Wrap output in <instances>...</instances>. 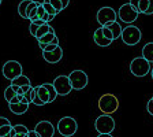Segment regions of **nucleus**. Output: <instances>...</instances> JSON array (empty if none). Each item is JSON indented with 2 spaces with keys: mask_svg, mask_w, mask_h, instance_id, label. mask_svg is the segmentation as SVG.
Listing matches in <instances>:
<instances>
[{
  "mask_svg": "<svg viewBox=\"0 0 153 137\" xmlns=\"http://www.w3.org/2000/svg\"><path fill=\"white\" fill-rule=\"evenodd\" d=\"M42 58L44 61L48 62V63H57V62L62 61L63 58V49L60 48V45L55 49V51H51V52H42Z\"/></svg>",
  "mask_w": 153,
  "mask_h": 137,
  "instance_id": "obj_12",
  "label": "nucleus"
},
{
  "mask_svg": "<svg viewBox=\"0 0 153 137\" xmlns=\"http://www.w3.org/2000/svg\"><path fill=\"white\" fill-rule=\"evenodd\" d=\"M99 137H112L111 134H99Z\"/></svg>",
  "mask_w": 153,
  "mask_h": 137,
  "instance_id": "obj_42",
  "label": "nucleus"
},
{
  "mask_svg": "<svg viewBox=\"0 0 153 137\" xmlns=\"http://www.w3.org/2000/svg\"><path fill=\"white\" fill-rule=\"evenodd\" d=\"M37 29H38V26L36 25L34 22H30V26H29V32H30V34L36 36V33H37Z\"/></svg>",
  "mask_w": 153,
  "mask_h": 137,
  "instance_id": "obj_33",
  "label": "nucleus"
},
{
  "mask_svg": "<svg viewBox=\"0 0 153 137\" xmlns=\"http://www.w3.org/2000/svg\"><path fill=\"white\" fill-rule=\"evenodd\" d=\"M32 104H36V106H44V103H42L41 100H40V99H38V97H37V96H36V97H34V100H33V103H32Z\"/></svg>",
  "mask_w": 153,
  "mask_h": 137,
  "instance_id": "obj_38",
  "label": "nucleus"
},
{
  "mask_svg": "<svg viewBox=\"0 0 153 137\" xmlns=\"http://www.w3.org/2000/svg\"><path fill=\"white\" fill-rule=\"evenodd\" d=\"M93 40H94V43L99 47H108V45H111V40H108V38L104 36V33H102V28H99L97 30L94 32V34H93Z\"/></svg>",
  "mask_w": 153,
  "mask_h": 137,
  "instance_id": "obj_13",
  "label": "nucleus"
},
{
  "mask_svg": "<svg viewBox=\"0 0 153 137\" xmlns=\"http://www.w3.org/2000/svg\"><path fill=\"white\" fill-rule=\"evenodd\" d=\"M11 130H13V125H6V126H3V128L0 129V137L10 134L11 133Z\"/></svg>",
  "mask_w": 153,
  "mask_h": 137,
  "instance_id": "obj_31",
  "label": "nucleus"
},
{
  "mask_svg": "<svg viewBox=\"0 0 153 137\" xmlns=\"http://www.w3.org/2000/svg\"><path fill=\"white\" fill-rule=\"evenodd\" d=\"M99 109L101 110L102 114H114L116 110L119 109V100L118 97L112 93H105L99 99Z\"/></svg>",
  "mask_w": 153,
  "mask_h": 137,
  "instance_id": "obj_1",
  "label": "nucleus"
},
{
  "mask_svg": "<svg viewBox=\"0 0 153 137\" xmlns=\"http://www.w3.org/2000/svg\"><path fill=\"white\" fill-rule=\"evenodd\" d=\"M152 63L148 62L146 59H143L142 56L134 58L130 63V71L133 76L135 77H145L149 74V71L152 70Z\"/></svg>",
  "mask_w": 153,
  "mask_h": 137,
  "instance_id": "obj_2",
  "label": "nucleus"
},
{
  "mask_svg": "<svg viewBox=\"0 0 153 137\" xmlns=\"http://www.w3.org/2000/svg\"><path fill=\"white\" fill-rule=\"evenodd\" d=\"M51 32H55L53 30V28H52L49 23H44L42 26H38V29H37V33H36V36L34 37L37 38V40H40V38L42 37V36H45V34H48V33H51Z\"/></svg>",
  "mask_w": 153,
  "mask_h": 137,
  "instance_id": "obj_20",
  "label": "nucleus"
},
{
  "mask_svg": "<svg viewBox=\"0 0 153 137\" xmlns=\"http://www.w3.org/2000/svg\"><path fill=\"white\" fill-rule=\"evenodd\" d=\"M44 86L47 88V91H48V93H49V103H52L55 99H56L57 96V92H56V89H55V86H53V84H49V82H47V84H44Z\"/></svg>",
  "mask_w": 153,
  "mask_h": 137,
  "instance_id": "obj_24",
  "label": "nucleus"
},
{
  "mask_svg": "<svg viewBox=\"0 0 153 137\" xmlns=\"http://www.w3.org/2000/svg\"><path fill=\"white\" fill-rule=\"evenodd\" d=\"M152 66H153V64H152ZM152 70H153V67H152Z\"/></svg>",
  "mask_w": 153,
  "mask_h": 137,
  "instance_id": "obj_47",
  "label": "nucleus"
},
{
  "mask_svg": "<svg viewBox=\"0 0 153 137\" xmlns=\"http://www.w3.org/2000/svg\"><path fill=\"white\" fill-rule=\"evenodd\" d=\"M14 137H27V134H19V133H16Z\"/></svg>",
  "mask_w": 153,
  "mask_h": 137,
  "instance_id": "obj_41",
  "label": "nucleus"
},
{
  "mask_svg": "<svg viewBox=\"0 0 153 137\" xmlns=\"http://www.w3.org/2000/svg\"><path fill=\"white\" fill-rule=\"evenodd\" d=\"M16 96V91L13 88V85H10L6 88V91H4V99L7 100V103H10L11 100L14 99Z\"/></svg>",
  "mask_w": 153,
  "mask_h": 137,
  "instance_id": "obj_25",
  "label": "nucleus"
},
{
  "mask_svg": "<svg viewBox=\"0 0 153 137\" xmlns=\"http://www.w3.org/2000/svg\"><path fill=\"white\" fill-rule=\"evenodd\" d=\"M128 3H130L131 6H133L134 8H135V10H137V11H138V6H140V0H130Z\"/></svg>",
  "mask_w": 153,
  "mask_h": 137,
  "instance_id": "obj_37",
  "label": "nucleus"
},
{
  "mask_svg": "<svg viewBox=\"0 0 153 137\" xmlns=\"http://www.w3.org/2000/svg\"><path fill=\"white\" fill-rule=\"evenodd\" d=\"M36 133L40 137H53L55 128L49 121H40L34 128Z\"/></svg>",
  "mask_w": 153,
  "mask_h": 137,
  "instance_id": "obj_11",
  "label": "nucleus"
},
{
  "mask_svg": "<svg viewBox=\"0 0 153 137\" xmlns=\"http://www.w3.org/2000/svg\"><path fill=\"white\" fill-rule=\"evenodd\" d=\"M94 128L99 134H111L115 129V119L108 114H101L94 121Z\"/></svg>",
  "mask_w": 153,
  "mask_h": 137,
  "instance_id": "obj_4",
  "label": "nucleus"
},
{
  "mask_svg": "<svg viewBox=\"0 0 153 137\" xmlns=\"http://www.w3.org/2000/svg\"><path fill=\"white\" fill-rule=\"evenodd\" d=\"M48 3L51 4L52 7H53L55 10H56V13L59 14L62 11V10H64V7H63V4H62V1L60 0H47Z\"/></svg>",
  "mask_w": 153,
  "mask_h": 137,
  "instance_id": "obj_27",
  "label": "nucleus"
},
{
  "mask_svg": "<svg viewBox=\"0 0 153 137\" xmlns=\"http://www.w3.org/2000/svg\"><path fill=\"white\" fill-rule=\"evenodd\" d=\"M102 33H104V36L108 38V40L114 41V34H112V32L109 30V28H102Z\"/></svg>",
  "mask_w": 153,
  "mask_h": 137,
  "instance_id": "obj_32",
  "label": "nucleus"
},
{
  "mask_svg": "<svg viewBox=\"0 0 153 137\" xmlns=\"http://www.w3.org/2000/svg\"><path fill=\"white\" fill-rule=\"evenodd\" d=\"M34 97H36V86H32V88L22 96L21 103H27V104H30V103H33Z\"/></svg>",
  "mask_w": 153,
  "mask_h": 137,
  "instance_id": "obj_22",
  "label": "nucleus"
},
{
  "mask_svg": "<svg viewBox=\"0 0 153 137\" xmlns=\"http://www.w3.org/2000/svg\"><path fill=\"white\" fill-rule=\"evenodd\" d=\"M42 6H44V8H45V11H47V14H48L49 16H51V18H55V16L57 15L56 10H55L53 7L51 6V4L48 3L47 0H44V1H42Z\"/></svg>",
  "mask_w": 153,
  "mask_h": 137,
  "instance_id": "obj_26",
  "label": "nucleus"
},
{
  "mask_svg": "<svg viewBox=\"0 0 153 137\" xmlns=\"http://www.w3.org/2000/svg\"><path fill=\"white\" fill-rule=\"evenodd\" d=\"M22 71H23L22 64L16 61H8L3 66V76L10 81H13L16 77L22 76Z\"/></svg>",
  "mask_w": 153,
  "mask_h": 137,
  "instance_id": "obj_9",
  "label": "nucleus"
},
{
  "mask_svg": "<svg viewBox=\"0 0 153 137\" xmlns=\"http://www.w3.org/2000/svg\"><path fill=\"white\" fill-rule=\"evenodd\" d=\"M38 1H34L32 0V3L29 4V8H27V19L30 22H34L37 21V10H38Z\"/></svg>",
  "mask_w": 153,
  "mask_h": 137,
  "instance_id": "obj_17",
  "label": "nucleus"
},
{
  "mask_svg": "<svg viewBox=\"0 0 153 137\" xmlns=\"http://www.w3.org/2000/svg\"><path fill=\"white\" fill-rule=\"evenodd\" d=\"M148 7H149V0H140V6H138V13L146 14Z\"/></svg>",
  "mask_w": 153,
  "mask_h": 137,
  "instance_id": "obj_28",
  "label": "nucleus"
},
{
  "mask_svg": "<svg viewBox=\"0 0 153 137\" xmlns=\"http://www.w3.org/2000/svg\"><path fill=\"white\" fill-rule=\"evenodd\" d=\"M30 3H32V0H22V1L18 4V14L25 19H27V8H29V4Z\"/></svg>",
  "mask_w": 153,
  "mask_h": 137,
  "instance_id": "obj_21",
  "label": "nucleus"
},
{
  "mask_svg": "<svg viewBox=\"0 0 153 137\" xmlns=\"http://www.w3.org/2000/svg\"><path fill=\"white\" fill-rule=\"evenodd\" d=\"M59 47V44L57 43H53V44H48V45H41V49H42V52H51V51H55L56 48Z\"/></svg>",
  "mask_w": 153,
  "mask_h": 137,
  "instance_id": "obj_30",
  "label": "nucleus"
},
{
  "mask_svg": "<svg viewBox=\"0 0 153 137\" xmlns=\"http://www.w3.org/2000/svg\"><path fill=\"white\" fill-rule=\"evenodd\" d=\"M107 28H109V30L112 32V34H114V40H116V38H119L122 36V32H123V29H122V26L119 25V22L116 21L115 23H112V25L107 26Z\"/></svg>",
  "mask_w": 153,
  "mask_h": 137,
  "instance_id": "obj_23",
  "label": "nucleus"
},
{
  "mask_svg": "<svg viewBox=\"0 0 153 137\" xmlns=\"http://www.w3.org/2000/svg\"><path fill=\"white\" fill-rule=\"evenodd\" d=\"M96 19H97V22L101 25V28H107V26L116 22L118 13H116L112 7H101V8L97 11Z\"/></svg>",
  "mask_w": 153,
  "mask_h": 137,
  "instance_id": "obj_3",
  "label": "nucleus"
},
{
  "mask_svg": "<svg viewBox=\"0 0 153 137\" xmlns=\"http://www.w3.org/2000/svg\"><path fill=\"white\" fill-rule=\"evenodd\" d=\"M8 109H10V111L13 112V114L21 115V114H25V112L29 110V104L27 103H15V104L10 103Z\"/></svg>",
  "mask_w": 153,
  "mask_h": 137,
  "instance_id": "obj_14",
  "label": "nucleus"
},
{
  "mask_svg": "<svg viewBox=\"0 0 153 137\" xmlns=\"http://www.w3.org/2000/svg\"><path fill=\"white\" fill-rule=\"evenodd\" d=\"M150 100H152V102H153V97H152V99H150Z\"/></svg>",
  "mask_w": 153,
  "mask_h": 137,
  "instance_id": "obj_46",
  "label": "nucleus"
},
{
  "mask_svg": "<svg viewBox=\"0 0 153 137\" xmlns=\"http://www.w3.org/2000/svg\"><path fill=\"white\" fill-rule=\"evenodd\" d=\"M6 125H11L10 119H7L6 117H0V129L3 128V126H6Z\"/></svg>",
  "mask_w": 153,
  "mask_h": 137,
  "instance_id": "obj_34",
  "label": "nucleus"
},
{
  "mask_svg": "<svg viewBox=\"0 0 153 137\" xmlns=\"http://www.w3.org/2000/svg\"><path fill=\"white\" fill-rule=\"evenodd\" d=\"M141 37H142V32L140 30V28L134 25H128L127 28L123 29L122 32V41L126 45H135L141 41Z\"/></svg>",
  "mask_w": 153,
  "mask_h": 137,
  "instance_id": "obj_6",
  "label": "nucleus"
},
{
  "mask_svg": "<svg viewBox=\"0 0 153 137\" xmlns=\"http://www.w3.org/2000/svg\"><path fill=\"white\" fill-rule=\"evenodd\" d=\"M29 137H40L37 133H36V130H29V134H27Z\"/></svg>",
  "mask_w": 153,
  "mask_h": 137,
  "instance_id": "obj_39",
  "label": "nucleus"
},
{
  "mask_svg": "<svg viewBox=\"0 0 153 137\" xmlns=\"http://www.w3.org/2000/svg\"><path fill=\"white\" fill-rule=\"evenodd\" d=\"M60 1H62V4H63L64 8H67V7H68V4H70V0H60Z\"/></svg>",
  "mask_w": 153,
  "mask_h": 137,
  "instance_id": "obj_40",
  "label": "nucleus"
},
{
  "mask_svg": "<svg viewBox=\"0 0 153 137\" xmlns=\"http://www.w3.org/2000/svg\"><path fill=\"white\" fill-rule=\"evenodd\" d=\"M3 137H11V134H7V136H3Z\"/></svg>",
  "mask_w": 153,
  "mask_h": 137,
  "instance_id": "obj_43",
  "label": "nucleus"
},
{
  "mask_svg": "<svg viewBox=\"0 0 153 137\" xmlns=\"http://www.w3.org/2000/svg\"><path fill=\"white\" fill-rule=\"evenodd\" d=\"M68 78H70V82H71V86H73V89L75 91H81L83 89L88 82H89V77L85 71L82 70H74L68 74Z\"/></svg>",
  "mask_w": 153,
  "mask_h": 137,
  "instance_id": "obj_8",
  "label": "nucleus"
},
{
  "mask_svg": "<svg viewBox=\"0 0 153 137\" xmlns=\"http://www.w3.org/2000/svg\"><path fill=\"white\" fill-rule=\"evenodd\" d=\"M138 15H140V13H138L137 10L134 8L130 3L122 4L120 8H119V13H118L119 19H120L122 22L127 23V25H131L133 22H135Z\"/></svg>",
  "mask_w": 153,
  "mask_h": 137,
  "instance_id": "obj_7",
  "label": "nucleus"
},
{
  "mask_svg": "<svg viewBox=\"0 0 153 137\" xmlns=\"http://www.w3.org/2000/svg\"><path fill=\"white\" fill-rule=\"evenodd\" d=\"M152 80H153V70H152Z\"/></svg>",
  "mask_w": 153,
  "mask_h": 137,
  "instance_id": "obj_44",
  "label": "nucleus"
},
{
  "mask_svg": "<svg viewBox=\"0 0 153 137\" xmlns=\"http://www.w3.org/2000/svg\"><path fill=\"white\" fill-rule=\"evenodd\" d=\"M11 85L22 88V86H30V85H32V82H30V80H29V77H26V76H23V74H22V76L16 77L15 80L11 81Z\"/></svg>",
  "mask_w": 153,
  "mask_h": 137,
  "instance_id": "obj_19",
  "label": "nucleus"
},
{
  "mask_svg": "<svg viewBox=\"0 0 153 137\" xmlns=\"http://www.w3.org/2000/svg\"><path fill=\"white\" fill-rule=\"evenodd\" d=\"M37 41H38V47H41V45L53 44V43H57V44H59V38H57L56 33H55V32H51V33H48V34L42 36L40 40H37Z\"/></svg>",
  "mask_w": 153,
  "mask_h": 137,
  "instance_id": "obj_15",
  "label": "nucleus"
},
{
  "mask_svg": "<svg viewBox=\"0 0 153 137\" xmlns=\"http://www.w3.org/2000/svg\"><path fill=\"white\" fill-rule=\"evenodd\" d=\"M53 86L59 96H66L73 91L68 76H57L53 81Z\"/></svg>",
  "mask_w": 153,
  "mask_h": 137,
  "instance_id": "obj_10",
  "label": "nucleus"
},
{
  "mask_svg": "<svg viewBox=\"0 0 153 137\" xmlns=\"http://www.w3.org/2000/svg\"><path fill=\"white\" fill-rule=\"evenodd\" d=\"M14 130L19 134H29V129L25 125H14Z\"/></svg>",
  "mask_w": 153,
  "mask_h": 137,
  "instance_id": "obj_29",
  "label": "nucleus"
},
{
  "mask_svg": "<svg viewBox=\"0 0 153 137\" xmlns=\"http://www.w3.org/2000/svg\"><path fill=\"white\" fill-rule=\"evenodd\" d=\"M1 1H3V0H0V4H1Z\"/></svg>",
  "mask_w": 153,
  "mask_h": 137,
  "instance_id": "obj_45",
  "label": "nucleus"
},
{
  "mask_svg": "<svg viewBox=\"0 0 153 137\" xmlns=\"http://www.w3.org/2000/svg\"><path fill=\"white\" fill-rule=\"evenodd\" d=\"M146 110H148V112H149V114L153 117V102H152V100H149V102H148Z\"/></svg>",
  "mask_w": 153,
  "mask_h": 137,
  "instance_id": "obj_35",
  "label": "nucleus"
},
{
  "mask_svg": "<svg viewBox=\"0 0 153 137\" xmlns=\"http://www.w3.org/2000/svg\"><path fill=\"white\" fill-rule=\"evenodd\" d=\"M142 58L153 64V43H148L142 48Z\"/></svg>",
  "mask_w": 153,
  "mask_h": 137,
  "instance_id": "obj_18",
  "label": "nucleus"
},
{
  "mask_svg": "<svg viewBox=\"0 0 153 137\" xmlns=\"http://www.w3.org/2000/svg\"><path fill=\"white\" fill-rule=\"evenodd\" d=\"M57 130L62 136L64 137H71L76 133L78 130V124L73 117H63L57 122Z\"/></svg>",
  "mask_w": 153,
  "mask_h": 137,
  "instance_id": "obj_5",
  "label": "nucleus"
},
{
  "mask_svg": "<svg viewBox=\"0 0 153 137\" xmlns=\"http://www.w3.org/2000/svg\"><path fill=\"white\" fill-rule=\"evenodd\" d=\"M36 96H37L38 99L41 100L44 104L49 103V93H48L47 88L44 86V84H42V85L36 86Z\"/></svg>",
  "mask_w": 153,
  "mask_h": 137,
  "instance_id": "obj_16",
  "label": "nucleus"
},
{
  "mask_svg": "<svg viewBox=\"0 0 153 137\" xmlns=\"http://www.w3.org/2000/svg\"><path fill=\"white\" fill-rule=\"evenodd\" d=\"M153 14V0H149V7H148V11L145 15H152Z\"/></svg>",
  "mask_w": 153,
  "mask_h": 137,
  "instance_id": "obj_36",
  "label": "nucleus"
}]
</instances>
